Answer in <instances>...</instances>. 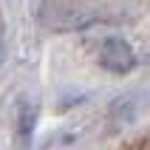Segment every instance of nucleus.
Returning <instances> with one entry per match:
<instances>
[{"label": "nucleus", "mask_w": 150, "mask_h": 150, "mask_svg": "<svg viewBox=\"0 0 150 150\" xmlns=\"http://www.w3.org/2000/svg\"><path fill=\"white\" fill-rule=\"evenodd\" d=\"M34 125H37V108L23 99L20 110H17V133H20V139H28L34 133Z\"/></svg>", "instance_id": "nucleus-2"}, {"label": "nucleus", "mask_w": 150, "mask_h": 150, "mask_svg": "<svg viewBox=\"0 0 150 150\" xmlns=\"http://www.w3.org/2000/svg\"><path fill=\"white\" fill-rule=\"evenodd\" d=\"M99 62L110 74H130L136 68V51L130 48V42L122 37H110L102 42L99 48Z\"/></svg>", "instance_id": "nucleus-1"}]
</instances>
